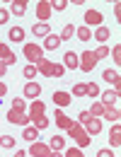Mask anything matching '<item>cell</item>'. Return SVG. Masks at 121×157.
Segmentation results:
<instances>
[{"label":"cell","instance_id":"3","mask_svg":"<svg viewBox=\"0 0 121 157\" xmlns=\"http://www.w3.org/2000/svg\"><path fill=\"white\" fill-rule=\"evenodd\" d=\"M95 65H97V58H95L92 51H82V53H78V68H80L82 73H90Z\"/></svg>","mask_w":121,"mask_h":157},{"label":"cell","instance_id":"28","mask_svg":"<svg viewBox=\"0 0 121 157\" xmlns=\"http://www.w3.org/2000/svg\"><path fill=\"white\" fill-rule=\"evenodd\" d=\"M109 36H111V32H109V29H107L104 24L95 29V39H97V41H107V39H109Z\"/></svg>","mask_w":121,"mask_h":157},{"label":"cell","instance_id":"11","mask_svg":"<svg viewBox=\"0 0 121 157\" xmlns=\"http://www.w3.org/2000/svg\"><path fill=\"white\" fill-rule=\"evenodd\" d=\"M49 145L46 143H41V140H37V143H32V147H29V155L32 157H49Z\"/></svg>","mask_w":121,"mask_h":157},{"label":"cell","instance_id":"22","mask_svg":"<svg viewBox=\"0 0 121 157\" xmlns=\"http://www.w3.org/2000/svg\"><path fill=\"white\" fill-rule=\"evenodd\" d=\"M22 138H24V140H29V143H37V140H39V131H37L34 126H24Z\"/></svg>","mask_w":121,"mask_h":157},{"label":"cell","instance_id":"40","mask_svg":"<svg viewBox=\"0 0 121 157\" xmlns=\"http://www.w3.org/2000/svg\"><path fill=\"white\" fill-rule=\"evenodd\" d=\"M90 111H80V116H78V121H75V123H80V126H85V123H87V121H90Z\"/></svg>","mask_w":121,"mask_h":157},{"label":"cell","instance_id":"44","mask_svg":"<svg viewBox=\"0 0 121 157\" xmlns=\"http://www.w3.org/2000/svg\"><path fill=\"white\" fill-rule=\"evenodd\" d=\"M5 73H7V65H5V60H0V80L5 78Z\"/></svg>","mask_w":121,"mask_h":157},{"label":"cell","instance_id":"26","mask_svg":"<svg viewBox=\"0 0 121 157\" xmlns=\"http://www.w3.org/2000/svg\"><path fill=\"white\" fill-rule=\"evenodd\" d=\"M22 75H24L27 80H29V82H34V78L39 75V70H37V65H32V63H29V65H24V70H22Z\"/></svg>","mask_w":121,"mask_h":157},{"label":"cell","instance_id":"21","mask_svg":"<svg viewBox=\"0 0 121 157\" xmlns=\"http://www.w3.org/2000/svg\"><path fill=\"white\" fill-rule=\"evenodd\" d=\"M37 70H39L41 75H46V78H51V70H53V63L49 58H41L39 63H37Z\"/></svg>","mask_w":121,"mask_h":157},{"label":"cell","instance_id":"10","mask_svg":"<svg viewBox=\"0 0 121 157\" xmlns=\"http://www.w3.org/2000/svg\"><path fill=\"white\" fill-rule=\"evenodd\" d=\"M53 121H56V126H58V128H63V131H68V128L73 126V118L65 116V111H63V109H56V114H53Z\"/></svg>","mask_w":121,"mask_h":157},{"label":"cell","instance_id":"35","mask_svg":"<svg viewBox=\"0 0 121 157\" xmlns=\"http://www.w3.org/2000/svg\"><path fill=\"white\" fill-rule=\"evenodd\" d=\"M63 73H65V68H63V63H53V70H51V78H63Z\"/></svg>","mask_w":121,"mask_h":157},{"label":"cell","instance_id":"13","mask_svg":"<svg viewBox=\"0 0 121 157\" xmlns=\"http://www.w3.org/2000/svg\"><path fill=\"white\" fill-rule=\"evenodd\" d=\"M102 78H104L107 82H109V85H111V87H114V90H116V92H119V87H121L119 70H111V68H109V70H104V73H102Z\"/></svg>","mask_w":121,"mask_h":157},{"label":"cell","instance_id":"12","mask_svg":"<svg viewBox=\"0 0 121 157\" xmlns=\"http://www.w3.org/2000/svg\"><path fill=\"white\" fill-rule=\"evenodd\" d=\"M39 94H41V85L39 82H27L24 85V99H39Z\"/></svg>","mask_w":121,"mask_h":157},{"label":"cell","instance_id":"41","mask_svg":"<svg viewBox=\"0 0 121 157\" xmlns=\"http://www.w3.org/2000/svg\"><path fill=\"white\" fill-rule=\"evenodd\" d=\"M68 7V0H56V2H51V10H65Z\"/></svg>","mask_w":121,"mask_h":157},{"label":"cell","instance_id":"20","mask_svg":"<svg viewBox=\"0 0 121 157\" xmlns=\"http://www.w3.org/2000/svg\"><path fill=\"white\" fill-rule=\"evenodd\" d=\"M63 68H68V70H75V68H78V53L68 51V53L63 56Z\"/></svg>","mask_w":121,"mask_h":157},{"label":"cell","instance_id":"15","mask_svg":"<svg viewBox=\"0 0 121 157\" xmlns=\"http://www.w3.org/2000/svg\"><path fill=\"white\" fill-rule=\"evenodd\" d=\"M46 145H49L51 152H63V150H65V138H63V136H53Z\"/></svg>","mask_w":121,"mask_h":157},{"label":"cell","instance_id":"14","mask_svg":"<svg viewBox=\"0 0 121 157\" xmlns=\"http://www.w3.org/2000/svg\"><path fill=\"white\" fill-rule=\"evenodd\" d=\"M82 128H85V133H87L90 138H92V136H97V133L102 131V118H90V121H87V123H85Z\"/></svg>","mask_w":121,"mask_h":157},{"label":"cell","instance_id":"2","mask_svg":"<svg viewBox=\"0 0 121 157\" xmlns=\"http://www.w3.org/2000/svg\"><path fill=\"white\" fill-rule=\"evenodd\" d=\"M24 58L29 60L32 65H37L41 58H44V48H41V44H34V41H27L24 44Z\"/></svg>","mask_w":121,"mask_h":157},{"label":"cell","instance_id":"34","mask_svg":"<svg viewBox=\"0 0 121 157\" xmlns=\"http://www.w3.org/2000/svg\"><path fill=\"white\" fill-rule=\"evenodd\" d=\"M92 53H95V58L100 60V58H107V56H109V48H107V46H97Z\"/></svg>","mask_w":121,"mask_h":157},{"label":"cell","instance_id":"24","mask_svg":"<svg viewBox=\"0 0 121 157\" xmlns=\"http://www.w3.org/2000/svg\"><path fill=\"white\" fill-rule=\"evenodd\" d=\"M73 36H75V27H73V24L68 22V24L63 27V32H60V36H58V39H60V41H70Z\"/></svg>","mask_w":121,"mask_h":157},{"label":"cell","instance_id":"39","mask_svg":"<svg viewBox=\"0 0 121 157\" xmlns=\"http://www.w3.org/2000/svg\"><path fill=\"white\" fill-rule=\"evenodd\" d=\"M10 53H12V51H10V46H7L5 41H0V60H5Z\"/></svg>","mask_w":121,"mask_h":157},{"label":"cell","instance_id":"43","mask_svg":"<svg viewBox=\"0 0 121 157\" xmlns=\"http://www.w3.org/2000/svg\"><path fill=\"white\" fill-rule=\"evenodd\" d=\"M97 157H116V155H114L111 150H107V147H104V150H100V152H97Z\"/></svg>","mask_w":121,"mask_h":157},{"label":"cell","instance_id":"38","mask_svg":"<svg viewBox=\"0 0 121 157\" xmlns=\"http://www.w3.org/2000/svg\"><path fill=\"white\" fill-rule=\"evenodd\" d=\"M111 58H114V65H119V63H121V46H119V44L111 48Z\"/></svg>","mask_w":121,"mask_h":157},{"label":"cell","instance_id":"48","mask_svg":"<svg viewBox=\"0 0 121 157\" xmlns=\"http://www.w3.org/2000/svg\"><path fill=\"white\" fill-rule=\"evenodd\" d=\"M15 157H27V152H24V150H17V152H15Z\"/></svg>","mask_w":121,"mask_h":157},{"label":"cell","instance_id":"30","mask_svg":"<svg viewBox=\"0 0 121 157\" xmlns=\"http://www.w3.org/2000/svg\"><path fill=\"white\" fill-rule=\"evenodd\" d=\"M32 126H34L37 131H44V128L49 126V118H46V114H44V116H37V118H32Z\"/></svg>","mask_w":121,"mask_h":157},{"label":"cell","instance_id":"17","mask_svg":"<svg viewBox=\"0 0 121 157\" xmlns=\"http://www.w3.org/2000/svg\"><path fill=\"white\" fill-rule=\"evenodd\" d=\"M10 15H15V17H22L24 12H27V0H15L12 5H10V10H7Z\"/></svg>","mask_w":121,"mask_h":157},{"label":"cell","instance_id":"1","mask_svg":"<svg viewBox=\"0 0 121 157\" xmlns=\"http://www.w3.org/2000/svg\"><path fill=\"white\" fill-rule=\"evenodd\" d=\"M65 133H68V138H73L75 147H80V150H82V147H87V145L92 143V138L85 133V128H82L80 123H75V121H73V126H70V128H68Z\"/></svg>","mask_w":121,"mask_h":157},{"label":"cell","instance_id":"37","mask_svg":"<svg viewBox=\"0 0 121 157\" xmlns=\"http://www.w3.org/2000/svg\"><path fill=\"white\" fill-rule=\"evenodd\" d=\"M12 109H15V111H24V114H27V104H24V99H12Z\"/></svg>","mask_w":121,"mask_h":157},{"label":"cell","instance_id":"46","mask_svg":"<svg viewBox=\"0 0 121 157\" xmlns=\"http://www.w3.org/2000/svg\"><path fill=\"white\" fill-rule=\"evenodd\" d=\"M5 94H7V85L0 80V97H5Z\"/></svg>","mask_w":121,"mask_h":157},{"label":"cell","instance_id":"16","mask_svg":"<svg viewBox=\"0 0 121 157\" xmlns=\"http://www.w3.org/2000/svg\"><path fill=\"white\" fill-rule=\"evenodd\" d=\"M32 32H34V36H44V39H46V36L51 34V24H49V22H37V24L32 27Z\"/></svg>","mask_w":121,"mask_h":157},{"label":"cell","instance_id":"36","mask_svg":"<svg viewBox=\"0 0 121 157\" xmlns=\"http://www.w3.org/2000/svg\"><path fill=\"white\" fill-rule=\"evenodd\" d=\"M85 92H87V85H85V82H78V85L73 87V94H75V97H85Z\"/></svg>","mask_w":121,"mask_h":157},{"label":"cell","instance_id":"18","mask_svg":"<svg viewBox=\"0 0 121 157\" xmlns=\"http://www.w3.org/2000/svg\"><path fill=\"white\" fill-rule=\"evenodd\" d=\"M58 46H60V39H58V34H49V36H46V41L41 44V48H44V51H56Z\"/></svg>","mask_w":121,"mask_h":157},{"label":"cell","instance_id":"19","mask_svg":"<svg viewBox=\"0 0 121 157\" xmlns=\"http://www.w3.org/2000/svg\"><path fill=\"white\" fill-rule=\"evenodd\" d=\"M109 143H111V147H119L121 145V128H119V123L111 126V131H109Z\"/></svg>","mask_w":121,"mask_h":157},{"label":"cell","instance_id":"6","mask_svg":"<svg viewBox=\"0 0 121 157\" xmlns=\"http://www.w3.org/2000/svg\"><path fill=\"white\" fill-rule=\"evenodd\" d=\"M102 20H104V17H102L100 10H87V12H85V27H90V29H92V27H102Z\"/></svg>","mask_w":121,"mask_h":157},{"label":"cell","instance_id":"9","mask_svg":"<svg viewBox=\"0 0 121 157\" xmlns=\"http://www.w3.org/2000/svg\"><path fill=\"white\" fill-rule=\"evenodd\" d=\"M100 101L107 106V109H111V106H116V101H119V92L116 90H109V92H100Z\"/></svg>","mask_w":121,"mask_h":157},{"label":"cell","instance_id":"4","mask_svg":"<svg viewBox=\"0 0 121 157\" xmlns=\"http://www.w3.org/2000/svg\"><path fill=\"white\" fill-rule=\"evenodd\" d=\"M34 12H37V17H39V22H49V17H51V0H41V2H37V7H34Z\"/></svg>","mask_w":121,"mask_h":157},{"label":"cell","instance_id":"23","mask_svg":"<svg viewBox=\"0 0 121 157\" xmlns=\"http://www.w3.org/2000/svg\"><path fill=\"white\" fill-rule=\"evenodd\" d=\"M87 111H90V116H92V118H102V116H104V111H107V106H104L102 101H95L92 109H87Z\"/></svg>","mask_w":121,"mask_h":157},{"label":"cell","instance_id":"33","mask_svg":"<svg viewBox=\"0 0 121 157\" xmlns=\"http://www.w3.org/2000/svg\"><path fill=\"white\" fill-rule=\"evenodd\" d=\"M63 157H85L80 147H65L63 150Z\"/></svg>","mask_w":121,"mask_h":157},{"label":"cell","instance_id":"45","mask_svg":"<svg viewBox=\"0 0 121 157\" xmlns=\"http://www.w3.org/2000/svg\"><path fill=\"white\" fill-rule=\"evenodd\" d=\"M15 60H17V56H15V53H10V56H7V58H5V65H12V63H15Z\"/></svg>","mask_w":121,"mask_h":157},{"label":"cell","instance_id":"47","mask_svg":"<svg viewBox=\"0 0 121 157\" xmlns=\"http://www.w3.org/2000/svg\"><path fill=\"white\" fill-rule=\"evenodd\" d=\"M114 15H116V17H121V5H119V2L114 5Z\"/></svg>","mask_w":121,"mask_h":157},{"label":"cell","instance_id":"5","mask_svg":"<svg viewBox=\"0 0 121 157\" xmlns=\"http://www.w3.org/2000/svg\"><path fill=\"white\" fill-rule=\"evenodd\" d=\"M46 114V104L41 101V99H34L32 104H29V109H27V116H29V123H32V118L37 116H44Z\"/></svg>","mask_w":121,"mask_h":157},{"label":"cell","instance_id":"29","mask_svg":"<svg viewBox=\"0 0 121 157\" xmlns=\"http://www.w3.org/2000/svg\"><path fill=\"white\" fill-rule=\"evenodd\" d=\"M102 118H107V121H111V123H119V109L116 106H111V109H107L104 111V116Z\"/></svg>","mask_w":121,"mask_h":157},{"label":"cell","instance_id":"27","mask_svg":"<svg viewBox=\"0 0 121 157\" xmlns=\"http://www.w3.org/2000/svg\"><path fill=\"white\" fill-rule=\"evenodd\" d=\"M7 36H10V41H15V44H17V41H24V29H22V27H12Z\"/></svg>","mask_w":121,"mask_h":157},{"label":"cell","instance_id":"8","mask_svg":"<svg viewBox=\"0 0 121 157\" xmlns=\"http://www.w3.org/2000/svg\"><path fill=\"white\" fill-rule=\"evenodd\" d=\"M53 104L58 106V109H63V106H68L70 101H73V94L70 92H63V90H58V92H53Z\"/></svg>","mask_w":121,"mask_h":157},{"label":"cell","instance_id":"42","mask_svg":"<svg viewBox=\"0 0 121 157\" xmlns=\"http://www.w3.org/2000/svg\"><path fill=\"white\" fill-rule=\"evenodd\" d=\"M7 20H10V12H7L5 7H0V24H5Z\"/></svg>","mask_w":121,"mask_h":157},{"label":"cell","instance_id":"25","mask_svg":"<svg viewBox=\"0 0 121 157\" xmlns=\"http://www.w3.org/2000/svg\"><path fill=\"white\" fill-rule=\"evenodd\" d=\"M75 36L80 41H90L92 39V29H90V27H78V29H75Z\"/></svg>","mask_w":121,"mask_h":157},{"label":"cell","instance_id":"7","mask_svg":"<svg viewBox=\"0 0 121 157\" xmlns=\"http://www.w3.org/2000/svg\"><path fill=\"white\" fill-rule=\"evenodd\" d=\"M7 121L15 123V126H29V116H27L24 111H15V109L7 111Z\"/></svg>","mask_w":121,"mask_h":157},{"label":"cell","instance_id":"31","mask_svg":"<svg viewBox=\"0 0 121 157\" xmlns=\"http://www.w3.org/2000/svg\"><path fill=\"white\" fill-rule=\"evenodd\" d=\"M0 147H5V150L15 147V138L12 136H0Z\"/></svg>","mask_w":121,"mask_h":157},{"label":"cell","instance_id":"32","mask_svg":"<svg viewBox=\"0 0 121 157\" xmlns=\"http://www.w3.org/2000/svg\"><path fill=\"white\" fill-rule=\"evenodd\" d=\"M85 97H90V99L100 97V87H97L95 82H90V85H87V92H85Z\"/></svg>","mask_w":121,"mask_h":157},{"label":"cell","instance_id":"49","mask_svg":"<svg viewBox=\"0 0 121 157\" xmlns=\"http://www.w3.org/2000/svg\"><path fill=\"white\" fill-rule=\"evenodd\" d=\"M49 157H63V152H49Z\"/></svg>","mask_w":121,"mask_h":157}]
</instances>
